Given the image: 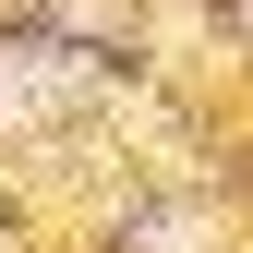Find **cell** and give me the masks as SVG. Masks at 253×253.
Here are the masks:
<instances>
[{"mask_svg": "<svg viewBox=\"0 0 253 253\" xmlns=\"http://www.w3.org/2000/svg\"><path fill=\"white\" fill-rule=\"evenodd\" d=\"M73 97V60H0V109H60Z\"/></svg>", "mask_w": 253, "mask_h": 253, "instance_id": "6da1fadb", "label": "cell"}]
</instances>
